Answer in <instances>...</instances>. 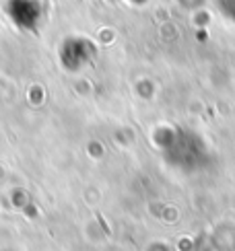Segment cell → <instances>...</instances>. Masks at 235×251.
I'll return each mask as SVG.
<instances>
[{"label": "cell", "mask_w": 235, "mask_h": 251, "mask_svg": "<svg viewBox=\"0 0 235 251\" xmlns=\"http://www.w3.org/2000/svg\"><path fill=\"white\" fill-rule=\"evenodd\" d=\"M4 10L10 23L21 31H35L44 19V6L39 0H8Z\"/></svg>", "instance_id": "1"}]
</instances>
